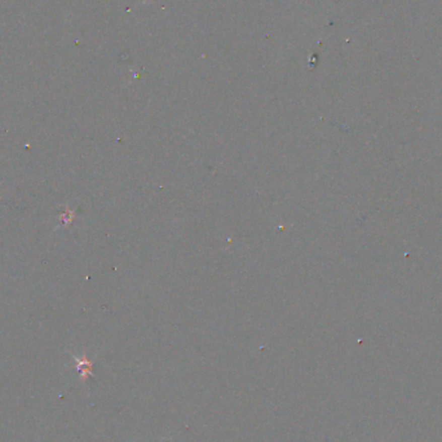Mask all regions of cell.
I'll return each instance as SVG.
<instances>
[{
	"instance_id": "cell-1",
	"label": "cell",
	"mask_w": 442,
	"mask_h": 442,
	"mask_svg": "<svg viewBox=\"0 0 442 442\" xmlns=\"http://www.w3.org/2000/svg\"><path fill=\"white\" fill-rule=\"evenodd\" d=\"M73 358H74V361H75V368H77V371L79 372V376H80V380H82V383H86L88 377H93L92 362H91V361L87 358L86 354H83V356H82V358H79V357H77L73 354Z\"/></svg>"
}]
</instances>
